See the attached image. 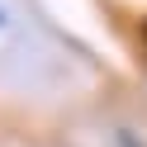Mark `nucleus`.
<instances>
[{
	"label": "nucleus",
	"mask_w": 147,
	"mask_h": 147,
	"mask_svg": "<svg viewBox=\"0 0 147 147\" xmlns=\"http://www.w3.org/2000/svg\"><path fill=\"white\" fill-rule=\"evenodd\" d=\"M142 38H147V24H142Z\"/></svg>",
	"instance_id": "1"
}]
</instances>
